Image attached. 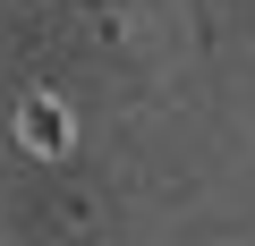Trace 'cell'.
<instances>
[{
	"label": "cell",
	"instance_id": "6da1fadb",
	"mask_svg": "<svg viewBox=\"0 0 255 246\" xmlns=\"http://www.w3.org/2000/svg\"><path fill=\"white\" fill-rule=\"evenodd\" d=\"M17 136H26V153H43V162L68 153V110H60L51 93H34V102L17 110Z\"/></svg>",
	"mask_w": 255,
	"mask_h": 246
}]
</instances>
